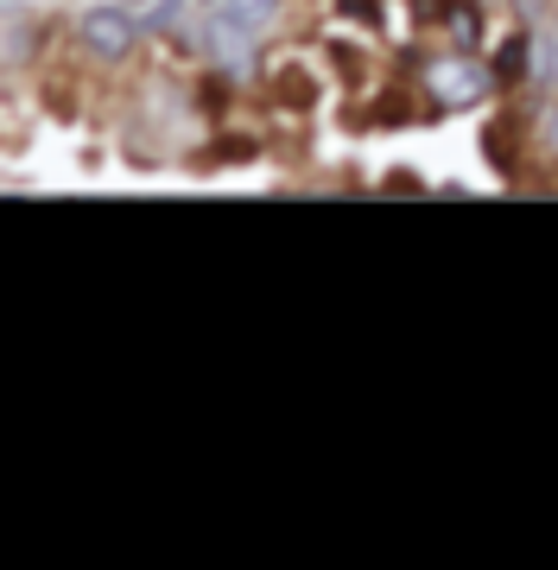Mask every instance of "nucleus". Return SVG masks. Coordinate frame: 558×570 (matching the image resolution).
I'll list each match as a JSON object with an SVG mask.
<instances>
[{"label": "nucleus", "mask_w": 558, "mask_h": 570, "mask_svg": "<svg viewBox=\"0 0 558 570\" xmlns=\"http://www.w3.org/2000/svg\"><path fill=\"white\" fill-rule=\"evenodd\" d=\"M432 82H438L444 102H476V96H482V77H476L470 63H438Z\"/></svg>", "instance_id": "nucleus-2"}, {"label": "nucleus", "mask_w": 558, "mask_h": 570, "mask_svg": "<svg viewBox=\"0 0 558 570\" xmlns=\"http://www.w3.org/2000/svg\"><path fill=\"white\" fill-rule=\"evenodd\" d=\"M134 39H140V20H134V7H89L84 20V45L96 51V58H127L134 51Z\"/></svg>", "instance_id": "nucleus-1"}, {"label": "nucleus", "mask_w": 558, "mask_h": 570, "mask_svg": "<svg viewBox=\"0 0 558 570\" xmlns=\"http://www.w3.org/2000/svg\"><path fill=\"white\" fill-rule=\"evenodd\" d=\"M134 7H146V13H166L172 0H134Z\"/></svg>", "instance_id": "nucleus-4"}, {"label": "nucleus", "mask_w": 558, "mask_h": 570, "mask_svg": "<svg viewBox=\"0 0 558 570\" xmlns=\"http://www.w3.org/2000/svg\"><path fill=\"white\" fill-rule=\"evenodd\" d=\"M273 13H280V0H223V20H228V26H242V32L267 26Z\"/></svg>", "instance_id": "nucleus-3"}]
</instances>
